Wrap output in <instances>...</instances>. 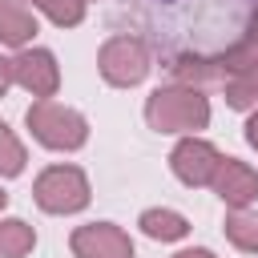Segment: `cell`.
<instances>
[{
  "instance_id": "obj_8",
  "label": "cell",
  "mask_w": 258,
  "mask_h": 258,
  "mask_svg": "<svg viewBox=\"0 0 258 258\" xmlns=\"http://www.w3.org/2000/svg\"><path fill=\"white\" fill-rule=\"evenodd\" d=\"M73 258H137L133 238L117 226V222H89L77 226L69 238Z\"/></svg>"
},
{
  "instance_id": "obj_11",
  "label": "cell",
  "mask_w": 258,
  "mask_h": 258,
  "mask_svg": "<svg viewBox=\"0 0 258 258\" xmlns=\"http://www.w3.org/2000/svg\"><path fill=\"white\" fill-rule=\"evenodd\" d=\"M137 226H141V234L153 238V242H181V238L189 234V218L177 214V210H165V206L145 210V214L137 218Z\"/></svg>"
},
{
  "instance_id": "obj_5",
  "label": "cell",
  "mask_w": 258,
  "mask_h": 258,
  "mask_svg": "<svg viewBox=\"0 0 258 258\" xmlns=\"http://www.w3.org/2000/svg\"><path fill=\"white\" fill-rule=\"evenodd\" d=\"M97 69H101L105 85H113V89H133V85H141V81L149 77L153 64H149V48H145V40L121 32V36H109V40L101 44V52H97Z\"/></svg>"
},
{
  "instance_id": "obj_14",
  "label": "cell",
  "mask_w": 258,
  "mask_h": 258,
  "mask_svg": "<svg viewBox=\"0 0 258 258\" xmlns=\"http://www.w3.org/2000/svg\"><path fill=\"white\" fill-rule=\"evenodd\" d=\"M24 165H28V149H24V141L0 121V177H20Z\"/></svg>"
},
{
  "instance_id": "obj_17",
  "label": "cell",
  "mask_w": 258,
  "mask_h": 258,
  "mask_svg": "<svg viewBox=\"0 0 258 258\" xmlns=\"http://www.w3.org/2000/svg\"><path fill=\"white\" fill-rule=\"evenodd\" d=\"M246 145L258 149V109H250V121H246Z\"/></svg>"
},
{
  "instance_id": "obj_13",
  "label": "cell",
  "mask_w": 258,
  "mask_h": 258,
  "mask_svg": "<svg viewBox=\"0 0 258 258\" xmlns=\"http://www.w3.org/2000/svg\"><path fill=\"white\" fill-rule=\"evenodd\" d=\"M226 238L242 254H258V210H230L226 214Z\"/></svg>"
},
{
  "instance_id": "obj_7",
  "label": "cell",
  "mask_w": 258,
  "mask_h": 258,
  "mask_svg": "<svg viewBox=\"0 0 258 258\" xmlns=\"http://www.w3.org/2000/svg\"><path fill=\"white\" fill-rule=\"evenodd\" d=\"M218 165H222V153H218L206 137H198V133L181 137V141L173 145V153H169V169H173V177H177L181 185H189V189L210 185L214 173H218Z\"/></svg>"
},
{
  "instance_id": "obj_22",
  "label": "cell",
  "mask_w": 258,
  "mask_h": 258,
  "mask_svg": "<svg viewBox=\"0 0 258 258\" xmlns=\"http://www.w3.org/2000/svg\"><path fill=\"white\" fill-rule=\"evenodd\" d=\"M85 4H89V0H85Z\"/></svg>"
},
{
  "instance_id": "obj_4",
  "label": "cell",
  "mask_w": 258,
  "mask_h": 258,
  "mask_svg": "<svg viewBox=\"0 0 258 258\" xmlns=\"http://www.w3.org/2000/svg\"><path fill=\"white\" fill-rule=\"evenodd\" d=\"M93 189L81 165H48L32 181V202L44 214H81L89 206Z\"/></svg>"
},
{
  "instance_id": "obj_16",
  "label": "cell",
  "mask_w": 258,
  "mask_h": 258,
  "mask_svg": "<svg viewBox=\"0 0 258 258\" xmlns=\"http://www.w3.org/2000/svg\"><path fill=\"white\" fill-rule=\"evenodd\" d=\"M242 44H254V48H258V4L250 8V20H246V36H242Z\"/></svg>"
},
{
  "instance_id": "obj_12",
  "label": "cell",
  "mask_w": 258,
  "mask_h": 258,
  "mask_svg": "<svg viewBox=\"0 0 258 258\" xmlns=\"http://www.w3.org/2000/svg\"><path fill=\"white\" fill-rule=\"evenodd\" d=\"M36 246V230L24 218H0V258H24Z\"/></svg>"
},
{
  "instance_id": "obj_10",
  "label": "cell",
  "mask_w": 258,
  "mask_h": 258,
  "mask_svg": "<svg viewBox=\"0 0 258 258\" xmlns=\"http://www.w3.org/2000/svg\"><path fill=\"white\" fill-rule=\"evenodd\" d=\"M36 36V16L24 0H0V44L8 48H28Z\"/></svg>"
},
{
  "instance_id": "obj_21",
  "label": "cell",
  "mask_w": 258,
  "mask_h": 258,
  "mask_svg": "<svg viewBox=\"0 0 258 258\" xmlns=\"http://www.w3.org/2000/svg\"><path fill=\"white\" fill-rule=\"evenodd\" d=\"M161 4H169V0H161Z\"/></svg>"
},
{
  "instance_id": "obj_20",
  "label": "cell",
  "mask_w": 258,
  "mask_h": 258,
  "mask_svg": "<svg viewBox=\"0 0 258 258\" xmlns=\"http://www.w3.org/2000/svg\"><path fill=\"white\" fill-rule=\"evenodd\" d=\"M4 206H8V194H4V189H0V214H4Z\"/></svg>"
},
{
  "instance_id": "obj_18",
  "label": "cell",
  "mask_w": 258,
  "mask_h": 258,
  "mask_svg": "<svg viewBox=\"0 0 258 258\" xmlns=\"http://www.w3.org/2000/svg\"><path fill=\"white\" fill-rule=\"evenodd\" d=\"M173 258H218L214 250H206V246H189V250H177Z\"/></svg>"
},
{
  "instance_id": "obj_1",
  "label": "cell",
  "mask_w": 258,
  "mask_h": 258,
  "mask_svg": "<svg viewBox=\"0 0 258 258\" xmlns=\"http://www.w3.org/2000/svg\"><path fill=\"white\" fill-rule=\"evenodd\" d=\"M173 85L202 89L218 85L226 93L230 109H258V48L254 44H234L218 56H173Z\"/></svg>"
},
{
  "instance_id": "obj_2",
  "label": "cell",
  "mask_w": 258,
  "mask_h": 258,
  "mask_svg": "<svg viewBox=\"0 0 258 258\" xmlns=\"http://www.w3.org/2000/svg\"><path fill=\"white\" fill-rule=\"evenodd\" d=\"M145 121L153 133H198L210 125V97L189 85H161L145 97Z\"/></svg>"
},
{
  "instance_id": "obj_15",
  "label": "cell",
  "mask_w": 258,
  "mask_h": 258,
  "mask_svg": "<svg viewBox=\"0 0 258 258\" xmlns=\"http://www.w3.org/2000/svg\"><path fill=\"white\" fill-rule=\"evenodd\" d=\"M32 8H40L56 28H77L85 20V0H32Z\"/></svg>"
},
{
  "instance_id": "obj_6",
  "label": "cell",
  "mask_w": 258,
  "mask_h": 258,
  "mask_svg": "<svg viewBox=\"0 0 258 258\" xmlns=\"http://www.w3.org/2000/svg\"><path fill=\"white\" fill-rule=\"evenodd\" d=\"M8 64H12V85H20L24 93H32L36 101H52L56 97V89H60V64H56V56L48 48L28 44Z\"/></svg>"
},
{
  "instance_id": "obj_9",
  "label": "cell",
  "mask_w": 258,
  "mask_h": 258,
  "mask_svg": "<svg viewBox=\"0 0 258 258\" xmlns=\"http://www.w3.org/2000/svg\"><path fill=\"white\" fill-rule=\"evenodd\" d=\"M210 185H214V194L222 198L226 210H250L254 198H258V169L238 161V157H222Z\"/></svg>"
},
{
  "instance_id": "obj_19",
  "label": "cell",
  "mask_w": 258,
  "mask_h": 258,
  "mask_svg": "<svg viewBox=\"0 0 258 258\" xmlns=\"http://www.w3.org/2000/svg\"><path fill=\"white\" fill-rule=\"evenodd\" d=\"M8 85H12V64H8V56H0V97L8 93Z\"/></svg>"
},
{
  "instance_id": "obj_3",
  "label": "cell",
  "mask_w": 258,
  "mask_h": 258,
  "mask_svg": "<svg viewBox=\"0 0 258 258\" xmlns=\"http://www.w3.org/2000/svg\"><path fill=\"white\" fill-rule=\"evenodd\" d=\"M24 125L32 129V137L44 149H56V153H73V149H81L89 141L85 113L60 105V101H32L28 113H24Z\"/></svg>"
}]
</instances>
